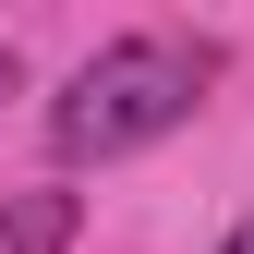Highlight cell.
Instances as JSON below:
<instances>
[{"instance_id": "obj_3", "label": "cell", "mask_w": 254, "mask_h": 254, "mask_svg": "<svg viewBox=\"0 0 254 254\" xmlns=\"http://www.w3.org/2000/svg\"><path fill=\"white\" fill-rule=\"evenodd\" d=\"M218 254H254V218H242V230H230V242H218Z\"/></svg>"}, {"instance_id": "obj_1", "label": "cell", "mask_w": 254, "mask_h": 254, "mask_svg": "<svg viewBox=\"0 0 254 254\" xmlns=\"http://www.w3.org/2000/svg\"><path fill=\"white\" fill-rule=\"evenodd\" d=\"M218 73H230L218 37H109L97 61H73V85L49 97V145L73 157V170L133 157V145H157V133H182V121L206 109Z\"/></svg>"}, {"instance_id": "obj_2", "label": "cell", "mask_w": 254, "mask_h": 254, "mask_svg": "<svg viewBox=\"0 0 254 254\" xmlns=\"http://www.w3.org/2000/svg\"><path fill=\"white\" fill-rule=\"evenodd\" d=\"M73 242H85V194H61V182L0 194V254H73Z\"/></svg>"}]
</instances>
